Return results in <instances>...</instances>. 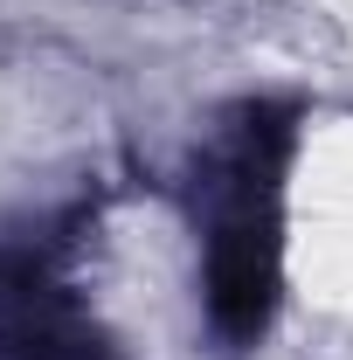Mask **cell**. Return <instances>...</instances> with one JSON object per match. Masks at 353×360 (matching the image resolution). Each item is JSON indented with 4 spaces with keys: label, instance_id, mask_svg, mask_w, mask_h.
<instances>
[{
    "label": "cell",
    "instance_id": "6da1fadb",
    "mask_svg": "<svg viewBox=\"0 0 353 360\" xmlns=\"http://www.w3.org/2000/svg\"><path fill=\"white\" fill-rule=\"evenodd\" d=\"M291 111L243 104L215 139L201 194H208V312L229 347H250L277 305V208H284Z\"/></svg>",
    "mask_w": 353,
    "mask_h": 360
},
{
    "label": "cell",
    "instance_id": "7a4b0ae2",
    "mask_svg": "<svg viewBox=\"0 0 353 360\" xmlns=\"http://www.w3.org/2000/svg\"><path fill=\"white\" fill-rule=\"evenodd\" d=\"M0 360H118V354L70 319L42 257H14L0 277Z\"/></svg>",
    "mask_w": 353,
    "mask_h": 360
}]
</instances>
